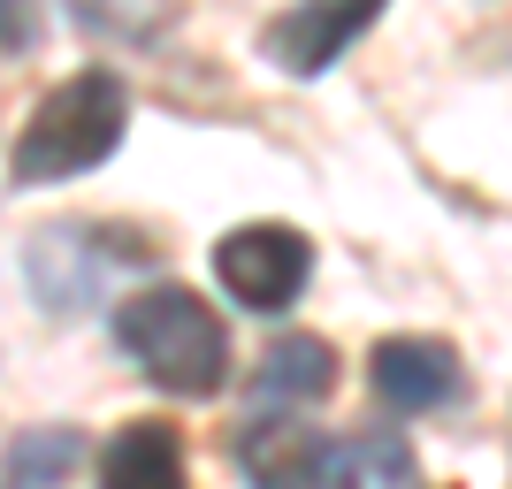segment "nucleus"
<instances>
[{"mask_svg": "<svg viewBox=\"0 0 512 489\" xmlns=\"http://www.w3.org/2000/svg\"><path fill=\"white\" fill-rule=\"evenodd\" d=\"M367 383L390 413H436L467 390V367L444 337H383L367 352Z\"/></svg>", "mask_w": 512, "mask_h": 489, "instance_id": "nucleus-6", "label": "nucleus"}, {"mask_svg": "<svg viewBox=\"0 0 512 489\" xmlns=\"http://www.w3.org/2000/svg\"><path fill=\"white\" fill-rule=\"evenodd\" d=\"M69 23L92 31V39H115V46H146L169 31V0H62Z\"/></svg>", "mask_w": 512, "mask_h": 489, "instance_id": "nucleus-12", "label": "nucleus"}, {"mask_svg": "<svg viewBox=\"0 0 512 489\" xmlns=\"http://www.w3.org/2000/svg\"><path fill=\"white\" fill-rule=\"evenodd\" d=\"M31 39H39V16H31V0H0V54H23Z\"/></svg>", "mask_w": 512, "mask_h": 489, "instance_id": "nucleus-13", "label": "nucleus"}, {"mask_svg": "<svg viewBox=\"0 0 512 489\" xmlns=\"http://www.w3.org/2000/svg\"><path fill=\"white\" fill-rule=\"evenodd\" d=\"M329 436L306 421H260L237 436V474L253 489H321V474H329Z\"/></svg>", "mask_w": 512, "mask_h": 489, "instance_id": "nucleus-7", "label": "nucleus"}, {"mask_svg": "<svg viewBox=\"0 0 512 489\" xmlns=\"http://www.w3.org/2000/svg\"><path fill=\"white\" fill-rule=\"evenodd\" d=\"M77 459H85L77 428H23L16 444H8V489H54Z\"/></svg>", "mask_w": 512, "mask_h": 489, "instance_id": "nucleus-11", "label": "nucleus"}, {"mask_svg": "<svg viewBox=\"0 0 512 489\" xmlns=\"http://www.w3.org/2000/svg\"><path fill=\"white\" fill-rule=\"evenodd\" d=\"M390 0H299V8H283L268 31H260V54L283 69V77H321V69H337L360 31L383 16Z\"/></svg>", "mask_w": 512, "mask_h": 489, "instance_id": "nucleus-5", "label": "nucleus"}, {"mask_svg": "<svg viewBox=\"0 0 512 489\" xmlns=\"http://www.w3.org/2000/svg\"><path fill=\"white\" fill-rule=\"evenodd\" d=\"M123 123H130V92L115 69H77L69 85H54L31 123H23L16 153H8V176L23 192L31 184H69V176L100 169L107 153L123 146Z\"/></svg>", "mask_w": 512, "mask_h": 489, "instance_id": "nucleus-2", "label": "nucleus"}, {"mask_svg": "<svg viewBox=\"0 0 512 489\" xmlns=\"http://www.w3.org/2000/svg\"><path fill=\"white\" fill-rule=\"evenodd\" d=\"M100 489H192V459L169 421H130L100 459Z\"/></svg>", "mask_w": 512, "mask_h": 489, "instance_id": "nucleus-8", "label": "nucleus"}, {"mask_svg": "<svg viewBox=\"0 0 512 489\" xmlns=\"http://www.w3.org/2000/svg\"><path fill=\"white\" fill-rule=\"evenodd\" d=\"M214 276L245 314H283L314 276V245L299 230H283V222H245V230H230L214 245Z\"/></svg>", "mask_w": 512, "mask_h": 489, "instance_id": "nucleus-4", "label": "nucleus"}, {"mask_svg": "<svg viewBox=\"0 0 512 489\" xmlns=\"http://www.w3.org/2000/svg\"><path fill=\"white\" fill-rule=\"evenodd\" d=\"M115 344L146 367L153 390L169 398H214L230 383V337H222V314H214L199 291L184 283H153V291L123 298L115 306Z\"/></svg>", "mask_w": 512, "mask_h": 489, "instance_id": "nucleus-1", "label": "nucleus"}, {"mask_svg": "<svg viewBox=\"0 0 512 489\" xmlns=\"http://www.w3.org/2000/svg\"><path fill=\"white\" fill-rule=\"evenodd\" d=\"M329 474H337V489H428L421 459H413V444L398 428H360V436L329 459Z\"/></svg>", "mask_w": 512, "mask_h": 489, "instance_id": "nucleus-10", "label": "nucleus"}, {"mask_svg": "<svg viewBox=\"0 0 512 489\" xmlns=\"http://www.w3.org/2000/svg\"><path fill=\"white\" fill-rule=\"evenodd\" d=\"M138 260H146V245L130 230H85V222H69V230L31 237L23 268H31V291H39L46 314H85L92 298H100V283L115 268H138Z\"/></svg>", "mask_w": 512, "mask_h": 489, "instance_id": "nucleus-3", "label": "nucleus"}, {"mask_svg": "<svg viewBox=\"0 0 512 489\" xmlns=\"http://www.w3.org/2000/svg\"><path fill=\"white\" fill-rule=\"evenodd\" d=\"M260 398H283V405H321L337 390V352L321 337H276L260 352V375H253Z\"/></svg>", "mask_w": 512, "mask_h": 489, "instance_id": "nucleus-9", "label": "nucleus"}]
</instances>
